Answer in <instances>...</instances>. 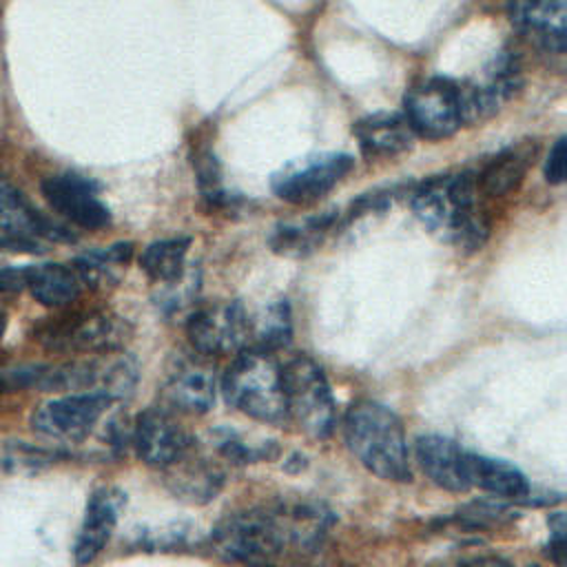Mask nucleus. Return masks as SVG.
I'll return each instance as SVG.
<instances>
[{"mask_svg":"<svg viewBox=\"0 0 567 567\" xmlns=\"http://www.w3.org/2000/svg\"><path fill=\"white\" fill-rule=\"evenodd\" d=\"M330 525V512L315 503H279L226 516L213 532L215 551L228 563L270 565L286 551L319 545Z\"/></svg>","mask_w":567,"mask_h":567,"instance_id":"1","label":"nucleus"},{"mask_svg":"<svg viewBox=\"0 0 567 567\" xmlns=\"http://www.w3.org/2000/svg\"><path fill=\"white\" fill-rule=\"evenodd\" d=\"M410 204L432 235L458 250L474 252L489 235V219L476 204V177L472 173L430 177L412 193Z\"/></svg>","mask_w":567,"mask_h":567,"instance_id":"2","label":"nucleus"},{"mask_svg":"<svg viewBox=\"0 0 567 567\" xmlns=\"http://www.w3.org/2000/svg\"><path fill=\"white\" fill-rule=\"evenodd\" d=\"M343 436L368 472L394 483L412 478L405 432L388 405L370 399L357 401L343 416Z\"/></svg>","mask_w":567,"mask_h":567,"instance_id":"3","label":"nucleus"},{"mask_svg":"<svg viewBox=\"0 0 567 567\" xmlns=\"http://www.w3.org/2000/svg\"><path fill=\"white\" fill-rule=\"evenodd\" d=\"M226 401L255 421L281 425L288 421L281 365L272 354L244 350L235 354L221 377Z\"/></svg>","mask_w":567,"mask_h":567,"instance_id":"4","label":"nucleus"},{"mask_svg":"<svg viewBox=\"0 0 567 567\" xmlns=\"http://www.w3.org/2000/svg\"><path fill=\"white\" fill-rule=\"evenodd\" d=\"M288 421L312 439H328L337 425V403L323 368L308 354H295L281 365Z\"/></svg>","mask_w":567,"mask_h":567,"instance_id":"5","label":"nucleus"},{"mask_svg":"<svg viewBox=\"0 0 567 567\" xmlns=\"http://www.w3.org/2000/svg\"><path fill=\"white\" fill-rule=\"evenodd\" d=\"M131 334V326L111 310H80L47 323L40 343L62 354H109L117 352Z\"/></svg>","mask_w":567,"mask_h":567,"instance_id":"6","label":"nucleus"},{"mask_svg":"<svg viewBox=\"0 0 567 567\" xmlns=\"http://www.w3.org/2000/svg\"><path fill=\"white\" fill-rule=\"evenodd\" d=\"M403 117L414 135L443 140L463 124L458 82L447 78H427L414 84L403 100Z\"/></svg>","mask_w":567,"mask_h":567,"instance_id":"7","label":"nucleus"},{"mask_svg":"<svg viewBox=\"0 0 567 567\" xmlns=\"http://www.w3.org/2000/svg\"><path fill=\"white\" fill-rule=\"evenodd\" d=\"M186 337L199 357L239 354L250 341V312L241 301H215L188 317Z\"/></svg>","mask_w":567,"mask_h":567,"instance_id":"8","label":"nucleus"},{"mask_svg":"<svg viewBox=\"0 0 567 567\" xmlns=\"http://www.w3.org/2000/svg\"><path fill=\"white\" fill-rule=\"evenodd\" d=\"M42 239L73 241V235L44 217L11 182L0 177V246L40 252Z\"/></svg>","mask_w":567,"mask_h":567,"instance_id":"9","label":"nucleus"},{"mask_svg":"<svg viewBox=\"0 0 567 567\" xmlns=\"http://www.w3.org/2000/svg\"><path fill=\"white\" fill-rule=\"evenodd\" d=\"M111 396L102 392H73L44 401L31 416L33 430L51 441H82L104 416Z\"/></svg>","mask_w":567,"mask_h":567,"instance_id":"10","label":"nucleus"},{"mask_svg":"<svg viewBox=\"0 0 567 567\" xmlns=\"http://www.w3.org/2000/svg\"><path fill=\"white\" fill-rule=\"evenodd\" d=\"M523 84L520 58L516 51H501L483 71L481 80L458 84L463 122L494 115Z\"/></svg>","mask_w":567,"mask_h":567,"instance_id":"11","label":"nucleus"},{"mask_svg":"<svg viewBox=\"0 0 567 567\" xmlns=\"http://www.w3.org/2000/svg\"><path fill=\"white\" fill-rule=\"evenodd\" d=\"M354 159L348 153H323L306 159L272 179V190L281 202L303 206L330 193L352 168Z\"/></svg>","mask_w":567,"mask_h":567,"instance_id":"12","label":"nucleus"},{"mask_svg":"<svg viewBox=\"0 0 567 567\" xmlns=\"http://www.w3.org/2000/svg\"><path fill=\"white\" fill-rule=\"evenodd\" d=\"M133 445L137 456L157 470H168L195 443L177 416L164 408H146L133 425Z\"/></svg>","mask_w":567,"mask_h":567,"instance_id":"13","label":"nucleus"},{"mask_svg":"<svg viewBox=\"0 0 567 567\" xmlns=\"http://www.w3.org/2000/svg\"><path fill=\"white\" fill-rule=\"evenodd\" d=\"M40 190L49 206L80 228L97 230L109 226L111 213L97 197L100 186L78 173H60L42 179Z\"/></svg>","mask_w":567,"mask_h":567,"instance_id":"14","label":"nucleus"},{"mask_svg":"<svg viewBox=\"0 0 567 567\" xmlns=\"http://www.w3.org/2000/svg\"><path fill=\"white\" fill-rule=\"evenodd\" d=\"M217 394V379L210 365L193 357H177L162 383L164 410L173 414H206Z\"/></svg>","mask_w":567,"mask_h":567,"instance_id":"15","label":"nucleus"},{"mask_svg":"<svg viewBox=\"0 0 567 567\" xmlns=\"http://www.w3.org/2000/svg\"><path fill=\"white\" fill-rule=\"evenodd\" d=\"M416 461L427 478L447 492H467L472 487V452L441 434L416 439Z\"/></svg>","mask_w":567,"mask_h":567,"instance_id":"16","label":"nucleus"},{"mask_svg":"<svg viewBox=\"0 0 567 567\" xmlns=\"http://www.w3.org/2000/svg\"><path fill=\"white\" fill-rule=\"evenodd\" d=\"M122 503L124 496L113 487H102L91 494L82 527L73 545V556L78 565H89L102 554L115 529Z\"/></svg>","mask_w":567,"mask_h":567,"instance_id":"17","label":"nucleus"},{"mask_svg":"<svg viewBox=\"0 0 567 567\" xmlns=\"http://www.w3.org/2000/svg\"><path fill=\"white\" fill-rule=\"evenodd\" d=\"M164 472L168 489L188 503H208L226 481L221 465L206 454H197L195 445Z\"/></svg>","mask_w":567,"mask_h":567,"instance_id":"18","label":"nucleus"},{"mask_svg":"<svg viewBox=\"0 0 567 567\" xmlns=\"http://www.w3.org/2000/svg\"><path fill=\"white\" fill-rule=\"evenodd\" d=\"M509 20L549 53H565L567 4L565 2H514L507 7Z\"/></svg>","mask_w":567,"mask_h":567,"instance_id":"19","label":"nucleus"},{"mask_svg":"<svg viewBox=\"0 0 567 567\" xmlns=\"http://www.w3.org/2000/svg\"><path fill=\"white\" fill-rule=\"evenodd\" d=\"M359 148L368 157H394L412 146L414 133L401 113H374L354 124Z\"/></svg>","mask_w":567,"mask_h":567,"instance_id":"20","label":"nucleus"},{"mask_svg":"<svg viewBox=\"0 0 567 567\" xmlns=\"http://www.w3.org/2000/svg\"><path fill=\"white\" fill-rule=\"evenodd\" d=\"M82 279L73 266L64 264H35L24 268V288L35 301L49 308H64L82 292Z\"/></svg>","mask_w":567,"mask_h":567,"instance_id":"21","label":"nucleus"},{"mask_svg":"<svg viewBox=\"0 0 567 567\" xmlns=\"http://www.w3.org/2000/svg\"><path fill=\"white\" fill-rule=\"evenodd\" d=\"M534 148L529 144H516V146H509L505 151H501L478 175L476 179V186L489 195V197H501V195H507L509 190H514L529 164L534 162Z\"/></svg>","mask_w":567,"mask_h":567,"instance_id":"22","label":"nucleus"},{"mask_svg":"<svg viewBox=\"0 0 567 567\" xmlns=\"http://www.w3.org/2000/svg\"><path fill=\"white\" fill-rule=\"evenodd\" d=\"M337 224V213H321L315 217H306L299 221H288L275 228L270 237V246L275 252L286 255V257H303L312 252L326 233H330Z\"/></svg>","mask_w":567,"mask_h":567,"instance_id":"23","label":"nucleus"},{"mask_svg":"<svg viewBox=\"0 0 567 567\" xmlns=\"http://www.w3.org/2000/svg\"><path fill=\"white\" fill-rule=\"evenodd\" d=\"M188 248H190V237L157 239L142 250L140 268L151 281L159 286H168L184 277Z\"/></svg>","mask_w":567,"mask_h":567,"instance_id":"24","label":"nucleus"},{"mask_svg":"<svg viewBox=\"0 0 567 567\" xmlns=\"http://www.w3.org/2000/svg\"><path fill=\"white\" fill-rule=\"evenodd\" d=\"M292 339V315L286 299L268 303L257 317H250V341L246 350L272 354Z\"/></svg>","mask_w":567,"mask_h":567,"instance_id":"25","label":"nucleus"},{"mask_svg":"<svg viewBox=\"0 0 567 567\" xmlns=\"http://www.w3.org/2000/svg\"><path fill=\"white\" fill-rule=\"evenodd\" d=\"M472 487H481L501 498H523L529 494V483L516 465L476 454H472Z\"/></svg>","mask_w":567,"mask_h":567,"instance_id":"26","label":"nucleus"},{"mask_svg":"<svg viewBox=\"0 0 567 567\" xmlns=\"http://www.w3.org/2000/svg\"><path fill=\"white\" fill-rule=\"evenodd\" d=\"M131 255H133V244L120 241L106 248L82 252L80 257H75L73 270L78 272L84 286H102L113 281L117 277V270L126 268Z\"/></svg>","mask_w":567,"mask_h":567,"instance_id":"27","label":"nucleus"},{"mask_svg":"<svg viewBox=\"0 0 567 567\" xmlns=\"http://www.w3.org/2000/svg\"><path fill=\"white\" fill-rule=\"evenodd\" d=\"M565 166H567V142H565V137H558L545 159V179L549 184H563Z\"/></svg>","mask_w":567,"mask_h":567,"instance_id":"28","label":"nucleus"},{"mask_svg":"<svg viewBox=\"0 0 567 567\" xmlns=\"http://www.w3.org/2000/svg\"><path fill=\"white\" fill-rule=\"evenodd\" d=\"M549 527H551L549 554H551V558H554L558 565H563V563H565V518H563L560 512L554 516V520L549 523Z\"/></svg>","mask_w":567,"mask_h":567,"instance_id":"29","label":"nucleus"},{"mask_svg":"<svg viewBox=\"0 0 567 567\" xmlns=\"http://www.w3.org/2000/svg\"><path fill=\"white\" fill-rule=\"evenodd\" d=\"M458 567H509V565L496 556H476V558L463 560Z\"/></svg>","mask_w":567,"mask_h":567,"instance_id":"30","label":"nucleus"},{"mask_svg":"<svg viewBox=\"0 0 567 567\" xmlns=\"http://www.w3.org/2000/svg\"><path fill=\"white\" fill-rule=\"evenodd\" d=\"M4 328H7V315L0 310V337L4 334Z\"/></svg>","mask_w":567,"mask_h":567,"instance_id":"31","label":"nucleus"},{"mask_svg":"<svg viewBox=\"0 0 567 567\" xmlns=\"http://www.w3.org/2000/svg\"><path fill=\"white\" fill-rule=\"evenodd\" d=\"M4 388H7V385H4V379H2V374H0V394H2Z\"/></svg>","mask_w":567,"mask_h":567,"instance_id":"32","label":"nucleus"}]
</instances>
